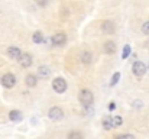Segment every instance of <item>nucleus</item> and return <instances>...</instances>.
I'll list each match as a JSON object with an SVG mask.
<instances>
[{"label": "nucleus", "instance_id": "obj_1", "mask_svg": "<svg viewBox=\"0 0 149 139\" xmlns=\"http://www.w3.org/2000/svg\"><path fill=\"white\" fill-rule=\"evenodd\" d=\"M78 98H80V101L83 103L84 107H91V104H93V101H94L93 93L90 92V90H81Z\"/></svg>", "mask_w": 149, "mask_h": 139}, {"label": "nucleus", "instance_id": "obj_2", "mask_svg": "<svg viewBox=\"0 0 149 139\" xmlns=\"http://www.w3.org/2000/svg\"><path fill=\"white\" fill-rule=\"evenodd\" d=\"M132 71H133V74H135L136 77H142V75H145V73H146V65H145L143 62H141V61H136V62L133 64V67H132Z\"/></svg>", "mask_w": 149, "mask_h": 139}, {"label": "nucleus", "instance_id": "obj_3", "mask_svg": "<svg viewBox=\"0 0 149 139\" xmlns=\"http://www.w3.org/2000/svg\"><path fill=\"white\" fill-rule=\"evenodd\" d=\"M1 84H3L6 89H12V87L16 84V77H15L13 74L7 73V74H4V75L1 77Z\"/></svg>", "mask_w": 149, "mask_h": 139}, {"label": "nucleus", "instance_id": "obj_4", "mask_svg": "<svg viewBox=\"0 0 149 139\" xmlns=\"http://www.w3.org/2000/svg\"><path fill=\"white\" fill-rule=\"evenodd\" d=\"M52 89H54V92H56V93H64L67 90V83H65V80H64V78H55V80L52 81Z\"/></svg>", "mask_w": 149, "mask_h": 139}, {"label": "nucleus", "instance_id": "obj_5", "mask_svg": "<svg viewBox=\"0 0 149 139\" xmlns=\"http://www.w3.org/2000/svg\"><path fill=\"white\" fill-rule=\"evenodd\" d=\"M65 42H67L65 34H56V35H54L52 39H51V44L54 46H62V45H65Z\"/></svg>", "mask_w": 149, "mask_h": 139}, {"label": "nucleus", "instance_id": "obj_6", "mask_svg": "<svg viewBox=\"0 0 149 139\" xmlns=\"http://www.w3.org/2000/svg\"><path fill=\"white\" fill-rule=\"evenodd\" d=\"M48 116H49L51 120H61L62 116H64V112L59 107H52L49 110V113H48Z\"/></svg>", "mask_w": 149, "mask_h": 139}, {"label": "nucleus", "instance_id": "obj_7", "mask_svg": "<svg viewBox=\"0 0 149 139\" xmlns=\"http://www.w3.org/2000/svg\"><path fill=\"white\" fill-rule=\"evenodd\" d=\"M19 64H20L22 67H25V68L31 67V64H32V57H31V54H22V57L19 58Z\"/></svg>", "mask_w": 149, "mask_h": 139}, {"label": "nucleus", "instance_id": "obj_8", "mask_svg": "<svg viewBox=\"0 0 149 139\" xmlns=\"http://www.w3.org/2000/svg\"><path fill=\"white\" fill-rule=\"evenodd\" d=\"M7 55H9L10 58L19 59V58L22 57V52H20V49H19L17 46H9V49H7Z\"/></svg>", "mask_w": 149, "mask_h": 139}, {"label": "nucleus", "instance_id": "obj_9", "mask_svg": "<svg viewBox=\"0 0 149 139\" xmlns=\"http://www.w3.org/2000/svg\"><path fill=\"white\" fill-rule=\"evenodd\" d=\"M104 52L106 54H114L116 52V44L113 41H109L104 44Z\"/></svg>", "mask_w": 149, "mask_h": 139}, {"label": "nucleus", "instance_id": "obj_10", "mask_svg": "<svg viewBox=\"0 0 149 139\" xmlns=\"http://www.w3.org/2000/svg\"><path fill=\"white\" fill-rule=\"evenodd\" d=\"M103 126H104L106 131L113 129V116H106V117L103 119Z\"/></svg>", "mask_w": 149, "mask_h": 139}, {"label": "nucleus", "instance_id": "obj_11", "mask_svg": "<svg viewBox=\"0 0 149 139\" xmlns=\"http://www.w3.org/2000/svg\"><path fill=\"white\" fill-rule=\"evenodd\" d=\"M25 83H26V86L28 87H35L36 86V75H33V74H29L26 78H25Z\"/></svg>", "mask_w": 149, "mask_h": 139}, {"label": "nucleus", "instance_id": "obj_12", "mask_svg": "<svg viewBox=\"0 0 149 139\" xmlns=\"http://www.w3.org/2000/svg\"><path fill=\"white\" fill-rule=\"evenodd\" d=\"M103 31H104L106 34H111V32L114 31V23L110 22V20H106V22L103 23Z\"/></svg>", "mask_w": 149, "mask_h": 139}, {"label": "nucleus", "instance_id": "obj_13", "mask_svg": "<svg viewBox=\"0 0 149 139\" xmlns=\"http://www.w3.org/2000/svg\"><path fill=\"white\" fill-rule=\"evenodd\" d=\"M9 117H10V120H13V122H19V120H22V113H20L19 110H12L10 115H9Z\"/></svg>", "mask_w": 149, "mask_h": 139}, {"label": "nucleus", "instance_id": "obj_14", "mask_svg": "<svg viewBox=\"0 0 149 139\" xmlns=\"http://www.w3.org/2000/svg\"><path fill=\"white\" fill-rule=\"evenodd\" d=\"M49 74H51V71H49V68H48V67H44V65H42V67H39V68H38V75H39V77L47 78Z\"/></svg>", "mask_w": 149, "mask_h": 139}, {"label": "nucleus", "instance_id": "obj_15", "mask_svg": "<svg viewBox=\"0 0 149 139\" xmlns=\"http://www.w3.org/2000/svg\"><path fill=\"white\" fill-rule=\"evenodd\" d=\"M32 39H33L35 44H41V42H44V35H42V32H35Z\"/></svg>", "mask_w": 149, "mask_h": 139}, {"label": "nucleus", "instance_id": "obj_16", "mask_svg": "<svg viewBox=\"0 0 149 139\" xmlns=\"http://www.w3.org/2000/svg\"><path fill=\"white\" fill-rule=\"evenodd\" d=\"M81 61H83L84 64H90V62H91V54H90V52H83Z\"/></svg>", "mask_w": 149, "mask_h": 139}, {"label": "nucleus", "instance_id": "obj_17", "mask_svg": "<svg viewBox=\"0 0 149 139\" xmlns=\"http://www.w3.org/2000/svg\"><path fill=\"white\" fill-rule=\"evenodd\" d=\"M122 123H123L122 116H113V128H119Z\"/></svg>", "mask_w": 149, "mask_h": 139}, {"label": "nucleus", "instance_id": "obj_18", "mask_svg": "<svg viewBox=\"0 0 149 139\" xmlns=\"http://www.w3.org/2000/svg\"><path fill=\"white\" fill-rule=\"evenodd\" d=\"M68 139H83V135L78 131H72L68 133Z\"/></svg>", "mask_w": 149, "mask_h": 139}, {"label": "nucleus", "instance_id": "obj_19", "mask_svg": "<svg viewBox=\"0 0 149 139\" xmlns=\"http://www.w3.org/2000/svg\"><path fill=\"white\" fill-rule=\"evenodd\" d=\"M129 54H130V46L125 45V48H123V54H122V58H127Z\"/></svg>", "mask_w": 149, "mask_h": 139}, {"label": "nucleus", "instance_id": "obj_20", "mask_svg": "<svg viewBox=\"0 0 149 139\" xmlns=\"http://www.w3.org/2000/svg\"><path fill=\"white\" fill-rule=\"evenodd\" d=\"M119 78H120V74L119 73H116L113 77H111V81H110V86H114L117 81H119Z\"/></svg>", "mask_w": 149, "mask_h": 139}, {"label": "nucleus", "instance_id": "obj_21", "mask_svg": "<svg viewBox=\"0 0 149 139\" xmlns=\"http://www.w3.org/2000/svg\"><path fill=\"white\" fill-rule=\"evenodd\" d=\"M142 32H143L145 35H149V20L142 25Z\"/></svg>", "mask_w": 149, "mask_h": 139}, {"label": "nucleus", "instance_id": "obj_22", "mask_svg": "<svg viewBox=\"0 0 149 139\" xmlns=\"http://www.w3.org/2000/svg\"><path fill=\"white\" fill-rule=\"evenodd\" d=\"M116 139H135V136L133 135H129V133H123V135L116 136Z\"/></svg>", "mask_w": 149, "mask_h": 139}, {"label": "nucleus", "instance_id": "obj_23", "mask_svg": "<svg viewBox=\"0 0 149 139\" xmlns=\"http://www.w3.org/2000/svg\"><path fill=\"white\" fill-rule=\"evenodd\" d=\"M38 3H39V4H41V6H45V4H47V3H48V0H39V1H38Z\"/></svg>", "mask_w": 149, "mask_h": 139}, {"label": "nucleus", "instance_id": "obj_24", "mask_svg": "<svg viewBox=\"0 0 149 139\" xmlns=\"http://www.w3.org/2000/svg\"><path fill=\"white\" fill-rule=\"evenodd\" d=\"M114 107H116V104H114V103H110V106H109V109H110V110H113Z\"/></svg>", "mask_w": 149, "mask_h": 139}, {"label": "nucleus", "instance_id": "obj_25", "mask_svg": "<svg viewBox=\"0 0 149 139\" xmlns=\"http://www.w3.org/2000/svg\"><path fill=\"white\" fill-rule=\"evenodd\" d=\"M0 81H1V78H0Z\"/></svg>", "mask_w": 149, "mask_h": 139}]
</instances>
